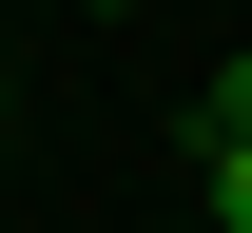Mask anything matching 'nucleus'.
<instances>
[{
    "label": "nucleus",
    "mask_w": 252,
    "mask_h": 233,
    "mask_svg": "<svg viewBox=\"0 0 252 233\" xmlns=\"http://www.w3.org/2000/svg\"><path fill=\"white\" fill-rule=\"evenodd\" d=\"M214 233H252V136H214Z\"/></svg>",
    "instance_id": "f257e3e1"
},
{
    "label": "nucleus",
    "mask_w": 252,
    "mask_h": 233,
    "mask_svg": "<svg viewBox=\"0 0 252 233\" xmlns=\"http://www.w3.org/2000/svg\"><path fill=\"white\" fill-rule=\"evenodd\" d=\"M214 136H252V59H214Z\"/></svg>",
    "instance_id": "f03ea898"
},
{
    "label": "nucleus",
    "mask_w": 252,
    "mask_h": 233,
    "mask_svg": "<svg viewBox=\"0 0 252 233\" xmlns=\"http://www.w3.org/2000/svg\"><path fill=\"white\" fill-rule=\"evenodd\" d=\"M97 20H136V0H97Z\"/></svg>",
    "instance_id": "7ed1b4c3"
}]
</instances>
